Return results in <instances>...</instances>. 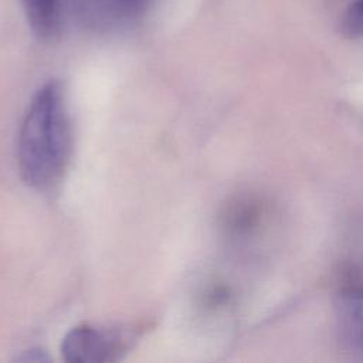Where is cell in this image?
<instances>
[{
    "label": "cell",
    "mask_w": 363,
    "mask_h": 363,
    "mask_svg": "<svg viewBox=\"0 0 363 363\" xmlns=\"http://www.w3.org/2000/svg\"><path fill=\"white\" fill-rule=\"evenodd\" d=\"M129 326L81 325L72 328L61 343V354L69 363H106L119 360L136 340Z\"/></svg>",
    "instance_id": "7a4b0ae2"
},
{
    "label": "cell",
    "mask_w": 363,
    "mask_h": 363,
    "mask_svg": "<svg viewBox=\"0 0 363 363\" xmlns=\"http://www.w3.org/2000/svg\"><path fill=\"white\" fill-rule=\"evenodd\" d=\"M336 322L343 349L363 362V288L346 286L336 298Z\"/></svg>",
    "instance_id": "3957f363"
},
{
    "label": "cell",
    "mask_w": 363,
    "mask_h": 363,
    "mask_svg": "<svg viewBox=\"0 0 363 363\" xmlns=\"http://www.w3.org/2000/svg\"><path fill=\"white\" fill-rule=\"evenodd\" d=\"M94 18L101 23H125L139 17L150 0H86Z\"/></svg>",
    "instance_id": "5b68a950"
},
{
    "label": "cell",
    "mask_w": 363,
    "mask_h": 363,
    "mask_svg": "<svg viewBox=\"0 0 363 363\" xmlns=\"http://www.w3.org/2000/svg\"><path fill=\"white\" fill-rule=\"evenodd\" d=\"M27 23L40 40L58 35L64 21L65 0H20Z\"/></svg>",
    "instance_id": "277c9868"
},
{
    "label": "cell",
    "mask_w": 363,
    "mask_h": 363,
    "mask_svg": "<svg viewBox=\"0 0 363 363\" xmlns=\"http://www.w3.org/2000/svg\"><path fill=\"white\" fill-rule=\"evenodd\" d=\"M72 133L65 92L58 81L37 89L18 132L17 162L23 180L37 189L52 187L71 156Z\"/></svg>",
    "instance_id": "6da1fadb"
},
{
    "label": "cell",
    "mask_w": 363,
    "mask_h": 363,
    "mask_svg": "<svg viewBox=\"0 0 363 363\" xmlns=\"http://www.w3.org/2000/svg\"><path fill=\"white\" fill-rule=\"evenodd\" d=\"M342 31L350 38H363V0H352L342 17Z\"/></svg>",
    "instance_id": "8992f818"
}]
</instances>
